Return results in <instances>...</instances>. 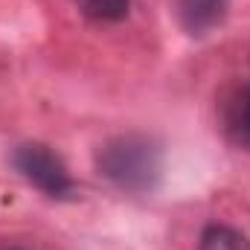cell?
Listing matches in <instances>:
<instances>
[{"label": "cell", "instance_id": "6da1fadb", "mask_svg": "<svg viewBox=\"0 0 250 250\" xmlns=\"http://www.w3.org/2000/svg\"><path fill=\"white\" fill-rule=\"evenodd\" d=\"M96 172L123 192L146 195L160 184L163 151L146 134H117L96 148Z\"/></svg>", "mask_w": 250, "mask_h": 250}, {"label": "cell", "instance_id": "7a4b0ae2", "mask_svg": "<svg viewBox=\"0 0 250 250\" xmlns=\"http://www.w3.org/2000/svg\"><path fill=\"white\" fill-rule=\"evenodd\" d=\"M12 166L29 187L44 192L47 198L67 201L76 192V184H73L64 160L53 148H47L44 143H23V146H18L12 151Z\"/></svg>", "mask_w": 250, "mask_h": 250}, {"label": "cell", "instance_id": "3957f363", "mask_svg": "<svg viewBox=\"0 0 250 250\" xmlns=\"http://www.w3.org/2000/svg\"><path fill=\"white\" fill-rule=\"evenodd\" d=\"M227 6L230 0H178V21L189 35L201 38L224 21Z\"/></svg>", "mask_w": 250, "mask_h": 250}, {"label": "cell", "instance_id": "277c9868", "mask_svg": "<svg viewBox=\"0 0 250 250\" xmlns=\"http://www.w3.org/2000/svg\"><path fill=\"white\" fill-rule=\"evenodd\" d=\"M198 250H250V239L230 224H207L201 239H198Z\"/></svg>", "mask_w": 250, "mask_h": 250}, {"label": "cell", "instance_id": "5b68a950", "mask_svg": "<svg viewBox=\"0 0 250 250\" xmlns=\"http://www.w3.org/2000/svg\"><path fill=\"white\" fill-rule=\"evenodd\" d=\"M76 6L82 9V15L102 21V23H117L128 18L131 0H76Z\"/></svg>", "mask_w": 250, "mask_h": 250}, {"label": "cell", "instance_id": "8992f818", "mask_svg": "<svg viewBox=\"0 0 250 250\" xmlns=\"http://www.w3.org/2000/svg\"><path fill=\"white\" fill-rule=\"evenodd\" d=\"M236 140L250 148V84L245 87V93H242V102H239V108H236Z\"/></svg>", "mask_w": 250, "mask_h": 250}, {"label": "cell", "instance_id": "52a82bcc", "mask_svg": "<svg viewBox=\"0 0 250 250\" xmlns=\"http://www.w3.org/2000/svg\"><path fill=\"white\" fill-rule=\"evenodd\" d=\"M6 250H29V248H23V245H12V248H6Z\"/></svg>", "mask_w": 250, "mask_h": 250}]
</instances>
